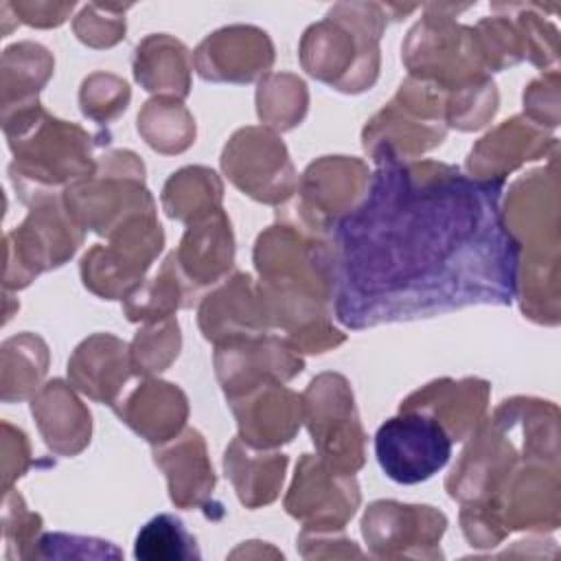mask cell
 Listing matches in <instances>:
<instances>
[{"label":"cell","instance_id":"obj_5","mask_svg":"<svg viewBox=\"0 0 561 561\" xmlns=\"http://www.w3.org/2000/svg\"><path fill=\"white\" fill-rule=\"evenodd\" d=\"M39 546L44 548L39 557H114L118 559L121 552L101 539H85V537H68V535H44L39 539Z\"/></svg>","mask_w":561,"mask_h":561},{"label":"cell","instance_id":"obj_4","mask_svg":"<svg viewBox=\"0 0 561 561\" xmlns=\"http://www.w3.org/2000/svg\"><path fill=\"white\" fill-rule=\"evenodd\" d=\"M134 557L140 561H188L202 554L182 519L171 513H160L138 530Z\"/></svg>","mask_w":561,"mask_h":561},{"label":"cell","instance_id":"obj_3","mask_svg":"<svg viewBox=\"0 0 561 561\" xmlns=\"http://www.w3.org/2000/svg\"><path fill=\"white\" fill-rule=\"evenodd\" d=\"M447 519L432 506L375 502L368 506L362 533L375 557H443L438 541Z\"/></svg>","mask_w":561,"mask_h":561},{"label":"cell","instance_id":"obj_2","mask_svg":"<svg viewBox=\"0 0 561 561\" xmlns=\"http://www.w3.org/2000/svg\"><path fill=\"white\" fill-rule=\"evenodd\" d=\"M451 436L427 412L401 410L375 434V454L383 473L399 484H416L440 471L451 456Z\"/></svg>","mask_w":561,"mask_h":561},{"label":"cell","instance_id":"obj_1","mask_svg":"<svg viewBox=\"0 0 561 561\" xmlns=\"http://www.w3.org/2000/svg\"><path fill=\"white\" fill-rule=\"evenodd\" d=\"M366 195L333 224L335 318L348 329L511 305L519 241L504 184L443 162L377 153Z\"/></svg>","mask_w":561,"mask_h":561}]
</instances>
